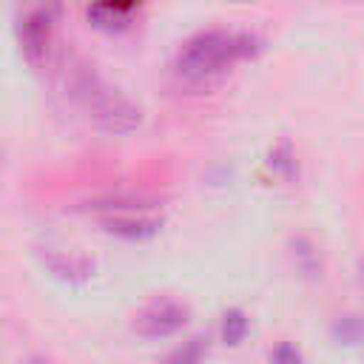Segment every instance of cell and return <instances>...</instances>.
I'll return each mask as SVG.
<instances>
[{
    "label": "cell",
    "mask_w": 364,
    "mask_h": 364,
    "mask_svg": "<svg viewBox=\"0 0 364 364\" xmlns=\"http://www.w3.org/2000/svg\"><path fill=\"white\" fill-rule=\"evenodd\" d=\"M256 43L259 40L253 34H245V31H222V28L202 31L179 48L176 74L191 85H208L228 65L253 54L259 48Z\"/></svg>",
    "instance_id": "cell-1"
},
{
    "label": "cell",
    "mask_w": 364,
    "mask_h": 364,
    "mask_svg": "<svg viewBox=\"0 0 364 364\" xmlns=\"http://www.w3.org/2000/svg\"><path fill=\"white\" fill-rule=\"evenodd\" d=\"M74 94L80 100H85V105L94 111L97 122L105 131L114 134H128L139 125V108L134 102H128L122 94L111 91L108 85H102V80L94 71H77L74 77Z\"/></svg>",
    "instance_id": "cell-2"
},
{
    "label": "cell",
    "mask_w": 364,
    "mask_h": 364,
    "mask_svg": "<svg viewBox=\"0 0 364 364\" xmlns=\"http://www.w3.org/2000/svg\"><path fill=\"white\" fill-rule=\"evenodd\" d=\"M54 17H57V9L51 3H37V6H28L20 17V46H23V54L26 60L37 68L48 60V48H51V31H54Z\"/></svg>",
    "instance_id": "cell-3"
},
{
    "label": "cell",
    "mask_w": 364,
    "mask_h": 364,
    "mask_svg": "<svg viewBox=\"0 0 364 364\" xmlns=\"http://www.w3.org/2000/svg\"><path fill=\"white\" fill-rule=\"evenodd\" d=\"M185 324V307L176 304V301H156L151 307H145L136 321H134V330L145 338H165V336H173L179 327Z\"/></svg>",
    "instance_id": "cell-4"
},
{
    "label": "cell",
    "mask_w": 364,
    "mask_h": 364,
    "mask_svg": "<svg viewBox=\"0 0 364 364\" xmlns=\"http://www.w3.org/2000/svg\"><path fill=\"white\" fill-rule=\"evenodd\" d=\"M105 228L122 239H148L156 233L159 222L142 210V205H119L117 213L105 219Z\"/></svg>",
    "instance_id": "cell-5"
},
{
    "label": "cell",
    "mask_w": 364,
    "mask_h": 364,
    "mask_svg": "<svg viewBox=\"0 0 364 364\" xmlns=\"http://www.w3.org/2000/svg\"><path fill=\"white\" fill-rule=\"evenodd\" d=\"M88 17L102 26V28H114L117 23H125L128 20V9L117 0H97L91 9H88Z\"/></svg>",
    "instance_id": "cell-6"
},
{
    "label": "cell",
    "mask_w": 364,
    "mask_h": 364,
    "mask_svg": "<svg viewBox=\"0 0 364 364\" xmlns=\"http://www.w3.org/2000/svg\"><path fill=\"white\" fill-rule=\"evenodd\" d=\"M247 330H250V321L245 318L242 310H228L222 316V341L225 344H242Z\"/></svg>",
    "instance_id": "cell-7"
},
{
    "label": "cell",
    "mask_w": 364,
    "mask_h": 364,
    "mask_svg": "<svg viewBox=\"0 0 364 364\" xmlns=\"http://www.w3.org/2000/svg\"><path fill=\"white\" fill-rule=\"evenodd\" d=\"M273 364H299V350L293 344H279L273 353H270Z\"/></svg>",
    "instance_id": "cell-8"
}]
</instances>
